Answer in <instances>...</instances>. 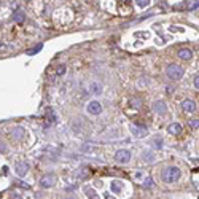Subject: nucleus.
Segmentation results:
<instances>
[{
    "instance_id": "5701e85b",
    "label": "nucleus",
    "mask_w": 199,
    "mask_h": 199,
    "mask_svg": "<svg viewBox=\"0 0 199 199\" xmlns=\"http://www.w3.org/2000/svg\"><path fill=\"white\" fill-rule=\"evenodd\" d=\"M155 147H156V148H161V147H162V140L159 139V137H156V139H155Z\"/></svg>"
},
{
    "instance_id": "f03ea898",
    "label": "nucleus",
    "mask_w": 199,
    "mask_h": 199,
    "mask_svg": "<svg viewBox=\"0 0 199 199\" xmlns=\"http://www.w3.org/2000/svg\"><path fill=\"white\" fill-rule=\"evenodd\" d=\"M166 73L172 80H180L183 76V67H180V65H177V64H171L169 67H167Z\"/></svg>"
},
{
    "instance_id": "412c9836",
    "label": "nucleus",
    "mask_w": 199,
    "mask_h": 199,
    "mask_svg": "<svg viewBox=\"0 0 199 199\" xmlns=\"http://www.w3.org/2000/svg\"><path fill=\"white\" fill-rule=\"evenodd\" d=\"M186 7L190 8V10H198L199 8V2H191V3H188Z\"/></svg>"
},
{
    "instance_id": "2eb2a0df",
    "label": "nucleus",
    "mask_w": 199,
    "mask_h": 199,
    "mask_svg": "<svg viewBox=\"0 0 199 199\" xmlns=\"http://www.w3.org/2000/svg\"><path fill=\"white\" fill-rule=\"evenodd\" d=\"M86 195H88L89 199H99V196L96 195V191L93 190V188H88V190H86Z\"/></svg>"
},
{
    "instance_id": "4468645a",
    "label": "nucleus",
    "mask_w": 199,
    "mask_h": 199,
    "mask_svg": "<svg viewBox=\"0 0 199 199\" xmlns=\"http://www.w3.org/2000/svg\"><path fill=\"white\" fill-rule=\"evenodd\" d=\"M121 190H123V185H121L120 182H113V183H111V191H113L115 195H116V193H120Z\"/></svg>"
},
{
    "instance_id": "a211bd4d",
    "label": "nucleus",
    "mask_w": 199,
    "mask_h": 199,
    "mask_svg": "<svg viewBox=\"0 0 199 199\" xmlns=\"http://www.w3.org/2000/svg\"><path fill=\"white\" fill-rule=\"evenodd\" d=\"M148 0H137V2H135V5H137V7H139V8H145V7H148Z\"/></svg>"
},
{
    "instance_id": "1a4fd4ad",
    "label": "nucleus",
    "mask_w": 199,
    "mask_h": 199,
    "mask_svg": "<svg viewBox=\"0 0 199 199\" xmlns=\"http://www.w3.org/2000/svg\"><path fill=\"white\" fill-rule=\"evenodd\" d=\"M177 54H178V58L183 59V61H190L191 56H193V51H191L190 48H180Z\"/></svg>"
},
{
    "instance_id": "6ab92c4d",
    "label": "nucleus",
    "mask_w": 199,
    "mask_h": 199,
    "mask_svg": "<svg viewBox=\"0 0 199 199\" xmlns=\"http://www.w3.org/2000/svg\"><path fill=\"white\" fill-rule=\"evenodd\" d=\"M129 102H131V105H132V107H134V108H139V107L142 105V102H140L139 99H131Z\"/></svg>"
},
{
    "instance_id": "aec40b11",
    "label": "nucleus",
    "mask_w": 199,
    "mask_h": 199,
    "mask_svg": "<svg viewBox=\"0 0 199 199\" xmlns=\"http://www.w3.org/2000/svg\"><path fill=\"white\" fill-rule=\"evenodd\" d=\"M188 124H190V127H191V129H196V127H199V118H196V120H191Z\"/></svg>"
},
{
    "instance_id": "9d476101",
    "label": "nucleus",
    "mask_w": 199,
    "mask_h": 199,
    "mask_svg": "<svg viewBox=\"0 0 199 199\" xmlns=\"http://www.w3.org/2000/svg\"><path fill=\"white\" fill-rule=\"evenodd\" d=\"M167 131H169V134H172V135H178L182 132V126L178 123H172V124H169Z\"/></svg>"
},
{
    "instance_id": "39448f33",
    "label": "nucleus",
    "mask_w": 199,
    "mask_h": 199,
    "mask_svg": "<svg viewBox=\"0 0 199 199\" xmlns=\"http://www.w3.org/2000/svg\"><path fill=\"white\" fill-rule=\"evenodd\" d=\"M54 182H56V177L51 175V174H46V175L42 177V180H40V186L42 188H51L54 185Z\"/></svg>"
},
{
    "instance_id": "c85d7f7f",
    "label": "nucleus",
    "mask_w": 199,
    "mask_h": 199,
    "mask_svg": "<svg viewBox=\"0 0 199 199\" xmlns=\"http://www.w3.org/2000/svg\"><path fill=\"white\" fill-rule=\"evenodd\" d=\"M105 199H115L113 196H110V195H105Z\"/></svg>"
},
{
    "instance_id": "4be33fe9",
    "label": "nucleus",
    "mask_w": 199,
    "mask_h": 199,
    "mask_svg": "<svg viewBox=\"0 0 199 199\" xmlns=\"http://www.w3.org/2000/svg\"><path fill=\"white\" fill-rule=\"evenodd\" d=\"M169 30H171V32H182V30H183V27H177V25H171V27H169Z\"/></svg>"
},
{
    "instance_id": "f8f14e48",
    "label": "nucleus",
    "mask_w": 199,
    "mask_h": 199,
    "mask_svg": "<svg viewBox=\"0 0 199 199\" xmlns=\"http://www.w3.org/2000/svg\"><path fill=\"white\" fill-rule=\"evenodd\" d=\"M11 135L16 137V139H22V137L25 135V132L21 129V127H14V129H11Z\"/></svg>"
},
{
    "instance_id": "f257e3e1",
    "label": "nucleus",
    "mask_w": 199,
    "mask_h": 199,
    "mask_svg": "<svg viewBox=\"0 0 199 199\" xmlns=\"http://www.w3.org/2000/svg\"><path fill=\"white\" fill-rule=\"evenodd\" d=\"M180 178V169L178 167H167V169L162 171V180L166 183H174Z\"/></svg>"
},
{
    "instance_id": "0eeeda50",
    "label": "nucleus",
    "mask_w": 199,
    "mask_h": 199,
    "mask_svg": "<svg viewBox=\"0 0 199 199\" xmlns=\"http://www.w3.org/2000/svg\"><path fill=\"white\" fill-rule=\"evenodd\" d=\"M131 131H132V134H134L135 137H145L147 135V127L144 124H132L131 126Z\"/></svg>"
},
{
    "instance_id": "ddd939ff",
    "label": "nucleus",
    "mask_w": 199,
    "mask_h": 199,
    "mask_svg": "<svg viewBox=\"0 0 199 199\" xmlns=\"http://www.w3.org/2000/svg\"><path fill=\"white\" fill-rule=\"evenodd\" d=\"M153 110L158 113H166V105L162 102H156V104H153Z\"/></svg>"
},
{
    "instance_id": "7ed1b4c3",
    "label": "nucleus",
    "mask_w": 199,
    "mask_h": 199,
    "mask_svg": "<svg viewBox=\"0 0 199 199\" xmlns=\"http://www.w3.org/2000/svg\"><path fill=\"white\" fill-rule=\"evenodd\" d=\"M115 159L121 162V164H126V162H129L131 161V151H127V150H118L115 153Z\"/></svg>"
},
{
    "instance_id": "423d86ee",
    "label": "nucleus",
    "mask_w": 199,
    "mask_h": 199,
    "mask_svg": "<svg viewBox=\"0 0 199 199\" xmlns=\"http://www.w3.org/2000/svg\"><path fill=\"white\" fill-rule=\"evenodd\" d=\"M14 172H16L19 177H24L29 172V164H27V162H24V161L16 162V166H14Z\"/></svg>"
},
{
    "instance_id": "20e7f679",
    "label": "nucleus",
    "mask_w": 199,
    "mask_h": 199,
    "mask_svg": "<svg viewBox=\"0 0 199 199\" xmlns=\"http://www.w3.org/2000/svg\"><path fill=\"white\" fill-rule=\"evenodd\" d=\"M86 110H88V113H91V115H99L102 111V104L97 102V100H93V102H89V104H88Z\"/></svg>"
},
{
    "instance_id": "f3484780",
    "label": "nucleus",
    "mask_w": 199,
    "mask_h": 199,
    "mask_svg": "<svg viewBox=\"0 0 199 199\" xmlns=\"http://www.w3.org/2000/svg\"><path fill=\"white\" fill-rule=\"evenodd\" d=\"M65 72H67V69H65V65H59L58 67V70H56V75L58 76H62Z\"/></svg>"
},
{
    "instance_id": "dca6fc26",
    "label": "nucleus",
    "mask_w": 199,
    "mask_h": 199,
    "mask_svg": "<svg viewBox=\"0 0 199 199\" xmlns=\"http://www.w3.org/2000/svg\"><path fill=\"white\" fill-rule=\"evenodd\" d=\"M42 48H43V45H37V46H35V48L29 49V51H27V54H29V56H34V54H37V53H38V51L42 49Z\"/></svg>"
},
{
    "instance_id": "9b49d317",
    "label": "nucleus",
    "mask_w": 199,
    "mask_h": 199,
    "mask_svg": "<svg viewBox=\"0 0 199 199\" xmlns=\"http://www.w3.org/2000/svg\"><path fill=\"white\" fill-rule=\"evenodd\" d=\"M89 93H93V94H100V93H102V85H100V83H91V85H89Z\"/></svg>"
},
{
    "instance_id": "393cba45",
    "label": "nucleus",
    "mask_w": 199,
    "mask_h": 199,
    "mask_svg": "<svg viewBox=\"0 0 199 199\" xmlns=\"http://www.w3.org/2000/svg\"><path fill=\"white\" fill-rule=\"evenodd\" d=\"M14 21H22V14L21 13H16V14H14Z\"/></svg>"
},
{
    "instance_id": "b1692460",
    "label": "nucleus",
    "mask_w": 199,
    "mask_h": 199,
    "mask_svg": "<svg viewBox=\"0 0 199 199\" xmlns=\"http://www.w3.org/2000/svg\"><path fill=\"white\" fill-rule=\"evenodd\" d=\"M144 155H145V159H147V161H153V159H155V156H151L150 151H145Z\"/></svg>"
},
{
    "instance_id": "a878e982",
    "label": "nucleus",
    "mask_w": 199,
    "mask_h": 199,
    "mask_svg": "<svg viewBox=\"0 0 199 199\" xmlns=\"http://www.w3.org/2000/svg\"><path fill=\"white\" fill-rule=\"evenodd\" d=\"M193 83H195V88H198V89H199V75L195 78V81H193Z\"/></svg>"
},
{
    "instance_id": "cd10ccee",
    "label": "nucleus",
    "mask_w": 199,
    "mask_h": 199,
    "mask_svg": "<svg viewBox=\"0 0 199 199\" xmlns=\"http://www.w3.org/2000/svg\"><path fill=\"white\" fill-rule=\"evenodd\" d=\"M151 182H153V180H151V178H147V180H145V183H144V185H145V186H150V185H151Z\"/></svg>"
},
{
    "instance_id": "bb28decb",
    "label": "nucleus",
    "mask_w": 199,
    "mask_h": 199,
    "mask_svg": "<svg viewBox=\"0 0 199 199\" xmlns=\"http://www.w3.org/2000/svg\"><path fill=\"white\" fill-rule=\"evenodd\" d=\"M135 37H144V38H147V37H148V34H145V32H144V34L137 32V34H135Z\"/></svg>"
},
{
    "instance_id": "6e6552de",
    "label": "nucleus",
    "mask_w": 199,
    "mask_h": 199,
    "mask_svg": "<svg viewBox=\"0 0 199 199\" xmlns=\"http://www.w3.org/2000/svg\"><path fill=\"white\" fill-rule=\"evenodd\" d=\"M182 108H183V111H186V113H193V111L196 110V104L191 99H185L182 102Z\"/></svg>"
}]
</instances>
